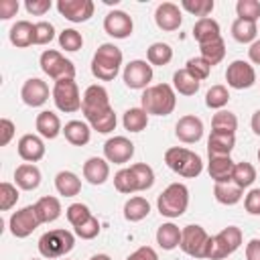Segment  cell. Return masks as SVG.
<instances>
[{"mask_svg": "<svg viewBox=\"0 0 260 260\" xmlns=\"http://www.w3.org/2000/svg\"><path fill=\"white\" fill-rule=\"evenodd\" d=\"M177 106V95L173 85L156 83L148 85L140 95V108L148 116H169Z\"/></svg>", "mask_w": 260, "mask_h": 260, "instance_id": "6da1fadb", "label": "cell"}, {"mask_svg": "<svg viewBox=\"0 0 260 260\" xmlns=\"http://www.w3.org/2000/svg\"><path fill=\"white\" fill-rule=\"evenodd\" d=\"M122 61H124L122 51H120L116 45H112V43H104V45H100L98 51L93 53V59H91V73H93V77H98L100 81H112V79L120 73Z\"/></svg>", "mask_w": 260, "mask_h": 260, "instance_id": "7a4b0ae2", "label": "cell"}, {"mask_svg": "<svg viewBox=\"0 0 260 260\" xmlns=\"http://www.w3.org/2000/svg\"><path fill=\"white\" fill-rule=\"evenodd\" d=\"M165 162H167V167L173 173H177V175H181L185 179H195L203 171L201 156L195 154V152H191V150H187V148H183V146L169 148L165 152Z\"/></svg>", "mask_w": 260, "mask_h": 260, "instance_id": "3957f363", "label": "cell"}, {"mask_svg": "<svg viewBox=\"0 0 260 260\" xmlns=\"http://www.w3.org/2000/svg\"><path fill=\"white\" fill-rule=\"evenodd\" d=\"M242 246V230L236 225L223 228L219 234L209 236L207 248H205V258L209 260H223L230 254H234Z\"/></svg>", "mask_w": 260, "mask_h": 260, "instance_id": "277c9868", "label": "cell"}, {"mask_svg": "<svg viewBox=\"0 0 260 260\" xmlns=\"http://www.w3.org/2000/svg\"><path fill=\"white\" fill-rule=\"evenodd\" d=\"M158 213L165 217H181L189 207V189L183 183H171L156 199Z\"/></svg>", "mask_w": 260, "mask_h": 260, "instance_id": "5b68a950", "label": "cell"}, {"mask_svg": "<svg viewBox=\"0 0 260 260\" xmlns=\"http://www.w3.org/2000/svg\"><path fill=\"white\" fill-rule=\"evenodd\" d=\"M75 246V236L69 230H49L41 236L39 240V252L43 258L55 260V258H63L65 254H69Z\"/></svg>", "mask_w": 260, "mask_h": 260, "instance_id": "8992f818", "label": "cell"}, {"mask_svg": "<svg viewBox=\"0 0 260 260\" xmlns=\"http://www.w3.org/2000/svg\"><path fill=\"white\" fill-rule=\"evenodd\" d=\"M114 108L110 106V95H108V89L100 83H93L89 85L85 91H83V100H81V112L89 122H93L95 118L112 112Z\"/></svg>", "mask_w": 260, "mask_h": 260, "instance_id": "52a82bcc", "label": "cell"}, {"mask_svg": "<svg viewBox=\"0 0 260 260\" xmlns=\"http://www.w3.org/2000/svg\"><path fill=\"white\" fill-rule=\"evenodd\" d=\"M53 102L57 106V110L65 112V114H73L77 110H81V100L83 95H79V87L75 83V79H59L53 85Z\"/></svg>", "mask_w": 260, "mask_h": 260, "instance_id": "ba28073f", "label": "cell"}, {"mask_svg": "<svg viewBox=\"0 0 260 260\" xmlns=\"http://www.w3.org/2000/svg\"><path fill=\"white\" fill-rule=\"evenodd\" d=\"M41 69H43V73H47L55 81H59V79H73L75 77V65H73V61L65 59L55 49L43 51V55H41Z\"/></svg>", "mask_w": 260, "mask_h": 260, "instance_id": "9c48e42d", "label": "cell"}, {"mask_svg": "<svg viewBox=\"0 0 260 260\" xmlns=\"http://www.w3.org/2000/svg\"><path fill=\"white\" fill-rule=\"evenodd\" d=\"M207 242H209L207 232L201 225H197V223L185 225L181 230V244H179V248L187 256H191V258H205Z\"/></svg>", "mask_w": 260, "mask_h": 260, "instance_id": "30bf717a", "label": "cell"}, {"mask_svg": "<svg viewBox=\"0 0 260 260\" xmlns=\"http://www.w3.org/2000/svg\"><path fill=\"white\" fill-rule=\"evenodd\" d=\"M39 225H41V219L37 215L35 205H26V207L14 211L8 219V228L14 238H28Z\"/></svg>", "mask_w": 260, "mask_h": 260, "instance_id": "8fae6325", "label": "cell"}, {"mask_svg": "<svg viewBox=\"0 0 260 260\" xmlns=\"http://www.w3.org/2000/svg\"><path fill=\"white\" fill-rule=\"evenodd\" d=\"M122 77H124L126 87H130V89H146L148 83L152 81V65L148 61L134 59L124 67Z\"/></svg>", "mask_w": 260, "mask_h": 260, "instance_id": "7c38bea8", "label": "cell"}, {"mask_svg": "<svg viewBox=\"0 0 260 260\" xmlns=\"http://www.w3.org/2000/svg\"><path fill=\"white\" fill-rule=\"evenodd\" d=\"M225 81L234 89H248L256 83V71L248 61L236 59L225 69Z\"/></svg>", "mask_w": 260, "mask_h": 260, "instance_id": "4fadbf2b", "label": "cell"}, {"mask_svg": "<svg viewBox=\"0 0 260 260\" xmlns=\"http://www.w3.org/2000/svg\"><path fill=\"white\" fill-rule=\"evenodd\" d=\"M134 156V142L126 136H112L104 144V158L114 165H124Z\"/></svg>", "mask_w": 260, "mask_h": 260, "instance_id": "5bb4252c", "label": "cell"}, {"mask_svg": "<svg viewBox=\"0 0 260 260\" xmlns=\"http://www.w3.org/2000/svg\"><path fill=\"white\" fill-rule=\"evenodd\" d=\"M93 2L91 0H59L57 10L69 22H85L93 16Z\"/></svg>", "mask_w": 260, "mask_h": 260, "instance_id": "9a60e30c", "label": "cell"}, {"mask_svg": "<svg viewBox=\"0 0 260 260\" xmlns=\"http://www.w3.org/2000/svg\"><path fill=\"white\" fill-rule=\"evenodd\" d=\"M134 22L124 10H112L104 18V30L114 39H126L132 35Z\"/></svg>", "mask_w": 260, "mask_h": 260, "instance_id": "2e32d148", "label": "cell"}, {"mask_svg": "<svg viewBox=\"0 0 260 260\" xmlns=\"http://www.w3.org/2000/svg\"><path fill=\"white\" fill-rule=\"evenodd\" d=\"M154 22L160 30H167V32H173L181 26L183 22V14H181V8L173 2H160L154 10Z\"/></svg>", "mask_w": 260, "mask_h": 260, "instance_id": "e0dca14e", "label": "cell"}, {"mask_svg": "<svg viewBox=\"0 0 260 260\" xmlns=\"http://www.w3.org/2000/svg\"><path fill=\"white\" fill-rule=\"evenodd\" d=\"M20 98L26 106L30 108H41L47 100H49V85L39 79V77H30L22 83L20 87Z\"/></svg>", "mask_w": 260, "mask_h": 260, "instance_id": "ac0fdd59", "label": "cell"}, {"mask_svg": "<svg viewBox=\"0 0 260 260\" xmlns=\"http://www.w3.org/2000/svg\"><path fill=\"white\" fill-rule=\"evenodd\" d=\"M175 136L185 142V144H193V142H199L201 136H203V122L201 118L193 116V114H187V116H181L177 126H175Z\"/></svg>", "mask_w": 260, "mask_h": 260, "instance_id": "d6986e66", "label": "cell"}, {"mask_svg": "<svg viewBox=\"0 0 260 260\" xmlns=\"http://www.w3.org/2000/svg\"><path fill=\"white\" fill-rule=\"evenodd\" d=\"M16 146H18V156L22 160H26V162H32L35 165L37 160H41L45 156V142L37 134H24V136H20V140H18Z\"/></svg>", "mask_w": 260, "mask_h": 260, "instance_id": "ffe728a7", "label": "cell"}, {"mask_svg": "<svg viewBox=\"0 0 260 260\" xmlns=\"http://www.w3.org/2000/svg\"><path fill=\"white\" fill-rule=\"evenodd\" d=\"M110 177V165L102 156H91L83 162V179L91 185H104Z\"/></svg>", "mask_w": 260, "mask_h": 260, "instance_id": "44dd1931", "label": "cell"}, {"mask_svg": "<svg viewBox=\"0 0 260 260\" xmlns=\"http://www.w3.org/2000/svg\"><path fill=\"white\" fill-rule=\"evenodd\" d=\"M234 146H236V134L211 130V134L207 138V154L209 156H230Z\"/></svg>", "mask_w": 260, "mask_h": 260, "instance_id": "7402d4cb", "label": "cell"}, {"mask_svg": "<svg viewBox=\"0 0 260 260\" xmlns=\"http://www.w3.org/2000/svg\"><path fill=\"white\" fill-rule=\"evenodd\" d=\"M234 167L236 162L232 160V156H209L207 173L215 183H230L234 175Z\"/></svg>", "mask_w": 260, "mask_h": 260, "instance_id": "603a6c76", "label": "cell"}, {"mask_svg": "<svg viewBox=\"0 0 260 260\" xmlns=\"http://www.w3.org/2000/svg\"><path fill=\"white\" fill-rule=\"evenodd\" d=\"M14 181H16V187L24 191H35L41 185V171L32 162H22L14 171Z\"/></svg>", "mask_w": 260, "mask_h": 260, "instance_id": "cb8c5ba5", "label": "cell"}, {"mask_svg": "<svg viewBox=\"0 0 260 260\" xmlns=\"http://www.w3.org/2000/svg\"><path fill=\"white\" fill-rule=\"evenodd\" d=\"M35 126H37V132H39L43 138H49V140L57 138V136L63 132L59 116H57L55 112H51V110H43V112L37 116Z\"/></svg>", "mask_w": 260, "mask_h": 260, "instance_id": "d4e9b609", "label": "cell"}, {"mask_svg": "<svg viewBox=\"0 0 260 260\" xmlns=\"http://www.w3.org/2000/svg\"><path fill=\"white\" fill-rule=\"evenodd\" d=\"M63 134H65V140L73 146H85L91 138V126L87 122H81V120H69L63 128Z\"/></svg>", "mask_w": 260, "mask_h": 260, "instance_id": "484cf974", "label": "cell"}, {"mask_svg": "<svg viewBox=\"0 0 260 260\" xmlns=\"http://www.w3.org/2000/svg\"><path fill=\"white\" fill-rule=\"evenodd\" d=\"M8 37H10V43L18 49L30 47V45H35V24L28 20H16L12 24Z\"/></svg>", "mask_w": 260, "mask_h": 260, "instance_id": "4316f807", "label": "cell"}, {"mask_svg": "<svg viewBox=\"0 0 260 260\" xmlns=\"http://www.w3.org/2000/svg\"><path fill=\"white\" fill-rule=\"evenodd\" d=\"M193 37H195V41L199 45H207V43H213V41L221 39L217 20H213L209 16L207 18H199L195 22V26H193Z\"/></svg>", "mask_w": 260, "mask_h": 260, "instance_id": "83f0119b", "label": "cell"}, {"mask_svg": "<svg viewBox=\"0 0 260 260\" xmlns=\"http://www.w3.org/2000/svg\"><path fill=\"white\" fill-rule=\"evenodd\" d=\"M55 189L63 197H75L81 191V179L73 171H59L55 177Z\"/></svg>", "mask_w": 260, "mask_h": 260, "instance_id": "f1b7e54d", "label": "cell"}, {"mask_svg": "<svg viewBox=\"0 0 260 260\" xmlns=\"http://www.w3.org/2000/svg\"><path fill=\"white\" fill-rule=\"evenodd\" d=\"M35 209H37V215H39L41 223H51V221H55V219L61 215V203H59V199L53 197V195L41 197V199L35 203Z\"/></svg>", "mask_w": 260, "mask_h": 260, "instance_id": "f546056e", "label": "cell"}, {"mask_svg": "<svg viewBox=\"0 0 260 260\" xmlns=\"http://www.w3.org/2000/svg\"><path fill=\"white\" fill-rule=\"evenodd\" d=\"M201 87V81H197L187 69H179L173 73V89L181 95H195Z\"/></svg>", "mask_w": 260, "mask_h": 260, "instance_id": "4dcf8cb0", "label": "cell"}, {"mask_svg": "<svg viewBox=\"0 0 260 260\" xmlns=\"http://www.w3.org/2000/svg\"><path fill=\"white\" fill-rule=\"evenodd\" d=\"M148 213H150V203L140 195H134L124 203V217L128 221H142Z\"/></svg>", "mask_w": 260, "mask_h": 260, "instance_id": "1f68e13d", "label": "cell"}, {"mask_svg": "<svg viewBox=\"0 0 260 260\" xmlns=\"http://www.w3.org/2000/svg\"><path fill=\"white\" fill-rule=\"evenodd\" d=\"M156 244L162 250H175L181 244V230H179V225H175L171 221L169 223H162L156 230Z\"/></svg>", "mask_w": 260, "mask_h": 260, "instance_id": "d6a6232c", "label": "cell"}, {"mask_svg": "<svg viewBox=\"0 0 260 260\" xmlns=\"http://www.w3.org/2000/svg\"><path fill=\"white\" fill-rule=\"evenodd\" d=\"M211 130L213 132H225V134H236L238 130V118L230 110H217L211 118Z\"/></svg>", "mask_w": 260, "mask_h": 260, "instance_id": "836d02e7", "label": "cell"}, {"mask_svg": "<svg viewBox=\"0 0 260 260\" xmlns=\"http://www.w3.org/2000/svg\"><path fill=\"white\" fill-rule=\"evenodd\" d=\"M242 191L244 189H240L232 181L230 183H215V187H213V195L221 205H236L242 199Z\"/></svg>", "mask_w": 260, "mask_h": 260, "instance_id": "e575fe53", "label": "cell"}, {"mask_svg": "<svg viewBox=\"0 0 260 260\" xmlns=\"http://www.w3.org/2000/svg\"><path fill=\"white\" fill-rule=\"evenodd\" d=\"M256 35H258L256 22H248V20H242V18H236L234 20V24H232V37L238 43H242V45L250 43L252 45L256 41Z\"/></svg>", "mask_w": 260, "mask_h": 260, "instance_id": "d590c367", "label": "cell"}, {"mask_svg": "<svg viewBox=\"0 0 260 260\" xmlns=\"http://www.w3.org/2000/svg\"><path fill=\"white\" fill-rule=\"evenodd\" d=\"M122 124L128 132H142L148 126V114L142 108H130L124 112Z\"/></svg>", "mask_w": 260, "mask_h": 260, "instance_id": "8d00e7d4", "label": "cell"}, {"mask_svg": "<svg viewBox=\"0 0 260 260\" xmlns=\"http://www.w3.org/2000/svg\"><path fill=\"white\" fill-rule=\"evenodd\" d=\"M171 59H173V49H171V45H167V43H152V45L146 49V61H148L150 65L162 67V65H167V63H171Z\"/></svg>", "mask_w": 260, "mask_h": 260, "instance_id": "74e56055", "label": "cell"}, {"mask_svg": "<svg viewBox=\"0 0 260 260\" xmlns=\"http://www.w3.org/2000/svg\"><path fill=\"white\" fill-rule=\"evenodd\" d=\"M254 181H256V169H254V165H250L246 160L244 162H236L234 175H232V183H236L240 189H246Z\"/></svg>", "mask_w": 260, "mask_h": 260, "instance_id": "f35d334b", "label": "cell"}, {"mask_svg": "<svg viewBox=\"0 0 260 260\" xmlns=\"http://www.w3.org/2000/svg\"><path fill=\"white\" fill-rule=\"evenodd\" d=\"M199 51H201V57L213 67V65H217L225 57V43H223V39H217L213 43L199 45Z\"/></svg>", "mask_w": 260, "mask_h": 260, "instance_id": "ab89813d", "label": "cell"}, {"mask_svg": "<svg viewBox=\"0 0 260 260\" xmlns=\"http://www.w3.org/2000/svg\"><path fill=\"white\" fill-rule=\"evenodd\" d=\"M114 187L120 191V193H136L138 191V185H136V177L132 173L130 167L126 169H120L116 175H114Z\"/></svg>", "mask_w": 260, "mask_h": 260, "instance_id": "60d3db41", "label": "cell"}, {"mask_svg": "<svg viewBox=\"0 0 260 260\" xmlns=\"http://www.w3.org/2000/svg\"><path fill=\"white\" fill-rule=\"evenodd\" d=\"M228 102H230V91L225 85H211L205 93V104L211 110H223Z\"/></svg>", "mask_w": 260, "mask_h": 260, "instance_id": "b9f144b4", "label": "cell"}, {"mask_svg": "<svg viewBox=\"0 0 260 260\" xmlns=\"http://www.w3.org/2000/svg\"><path fill=\"white\" fill-rule=\"evenodd\" d=\"M134 177H136V185H138V191H146L154 185V171L152 167H148L146 162H136V165H130Z\"/></svg>", "mask_w": 260, "mask_h": 260, "instance_id": "7bdbcfd3", "label": "cell"}, {"mask_svg": "<svg viewBox=\"0 0 260 260\" xmlns=\"http://www.w3.org/2000/svg\"><path fill=\"white\" fill-rule=\"evenodd\" d=\"M181 6H183V10H187V12L193 14V16L207 18V16L213 12L215 2H213V0H183Z\"/></svg>", "mask_w": 260, "mask_h": 260, "instance_id": "ee69618b", "label": "cell"}, {"mask_svg": "<svg viewBox=\"0 0 260 260\" xmlns=\"http://www.w3.org/2000/svg\"><path fill=\"white\" fill-rule=\"evenodd\" d=\"M236 12H238V18H242V20L258 22V18H260V2L258 0H238L236 2Z\"/></svg>", "mask_w": 260, "mask_h": 260, "instance_id": "f6af8a7d", "label": "cell"}, {"mask_svg": "<svg viewBox=\"0 0 260 260\" xmlns=\"http://www.w3.org/2000/svg\"><path fill=\"white\" fill-rule=\"evenodd\" d=\"M65 215H67V221L73 225V228H79L81 223H85L89 217H91V211L85 203H71L67 209H65Z\"/></svg>", "mask_w": 260, "mask_h": 260, "instance_id": "bcb514c9", "label": "cell"}, {"mask_svg": "<svg viewBox=\"0 0 260 260\" xmlns=\"http://www.w3.org/2000/svg\"><path fill=\"white\" fill-rule=\"evenodd\" d=\"M59 45H61V49L73 53V51H79L83 47V37L75 28H65L59 32Z\"/></svg>", "mask_w": 260, "mask_h": 260, "instance_id": "7dc6e473", "label": "cell"}, {"mask_svg": "<svg viewBox=\"0 0 260 260\" xmlns=\"http://www.w3.org/2000/svg\"><path fill=\"white\" fill-rule=\"evenodd\" d=\"M185 69L197 79V81H203V79H207L209 77V71H211V65L199 55V57H191L189 61H187V65H185Z\"/></svg>", "mask_w": 260, "mask_h": 260, "instance_id": "c3c4849f", "label": "cell"}, {"mask_svg": "<svg viewBox=\"0 0 260 260\" xmlns=\"http://www.w3.org/2000/svg\"><path fill=\"white\" fill-rule=\"evenodd\" d=\"M18 189L12 185V183H0V209L2 211H8V209H12L14 205H16V201H18Z\"/></svg>", "mask_w": 260, "mask_h": 260, "instance_id": "681fc988", "label": "cell"}, {"mask_svg": "<svg viewBox=\"0 0 260 260\" xmlns=\"http://www.w3.org/2000/svg\"><path fill=\"white\" fill-rule=\"evenodd\" d=\"M55 39V26L47 20L35 22V45H49Z\"/></svg>", "mask_w": 260, "mask_h": 260, "instance_id": "f907efd6", "label": "cell"}, {"mask_svg": "<svg viewBox=\"0 0 260 260\" xmlns=\"http://www.w3.org/2000/svg\"><path fill=\"white\" fill-rule=\"evenodd\" d=\"M116 122H118V118H116V112L112 110V112L95 118L93 122H89V126H91V130H95L100 134H108V132H112L116 128Z\"/></svg>", "mask_w": 260, "mask_h": 260, "instance_id": "816d5d0a", "label": "cell"}, {"mask_svg": "<svg viewBox=\"0 0 260 260\" xmlns=\"http://www.w3.org/2000/svg\"><path fill=\"white\" fill-rule=\"evenodd\" d=\"M75 230V236L77 238H81V240H93L98 234H100V221H98V217H89L85 223H81L79 228H73Z\"/></svg>", "mask_w": 260, "mask_h": 260, "instance_id": "f5cc1de1", "label": "cell"}, {"mask_svg": "<svg viewBox=\"0 0 260 260\" xmlns=\"http://www.w3.org/2000/svg\"><path fill=\"white\" fill-rule=\"evenodd\" d=\"M51 6H53L51 0H26V2H24L26 12L32 14V16H43L45 12L51 10Z\"/></svg>", "mask_w": 260, "mask_h": 260, "instance_id": "db71d44e", "label": "cell"}, {"mask_svg": "<svg viewBox=\"0 0 260 260\" xmlns=\"http://www.w3.org/2000/svg\"><path fill=\"white\" fill-rule=\"evenodd\" d=\"M244 207L250 215H260V189H250L244 197Z\"/></svg>", "mask_w": 260, "mask_h": 260, "instance_id": "11a10c76", "label": "cell"}, {"mask_svg": "<svg viewBox=\"0 0 260 260\" xmlns=\"http://www.w3.org/2000/svg\"><path fill=\"white\" fill-rule=\"evenodd\" d=\"M14 122L12 120H8V118H2L0 120V146H6L10 140H12V136H14Z\"/></svg>", "mask_w": 260, "mask_h": 260, "instance_id": "9f6ffc18", "label": "cell"}, {"mask_svg": "<svg viewBox=\"0 0 260 260\" xmlns=\"http://www.w3.org/2000/svg\"><path fill=\"white\" fill-rule=\"evenodd\" d=\"M18 2L16 0H0V18L2 20H8L12 18L16 12H18Z\"/></svg>", "mask_w": 260, "mask_h": 260, "instance_id": "6f0895ef", "label": "cell"}, {"mask_svg": "<svg viewBox=\"0 0 260 260\" xmlns=\"http://www.w3.org/2000/svg\"><path fill=\"white\" fill-rule=\"evenodd\" d=\"M126 260H158L156 252L150 246H140L138 250H134Z\"/></svg>", "mask_w": 260, "mask_h": 260, "instance_id": "680465c9", "label": "cell"}, {"mask_svg": "<svg viewBox=\"0 0 260 260\" xmlns=\"http://www.w3.org/2000/svg\"><path fill=\"white\" fill-rule=\"evenodd\" d=\"M246 260H260V240L254 238L246 244Z\"/></svg>", "mask_w": 260, "mask_h": 260, "instance_id": "91938a15", "label": "cell"}, {"mask_svg": "<svg viewBox=\"0 0 260 260\" xmlns=\"http://www.w3.org/2000/svg\"><path fill=\"white\" fill-rule=\"evenodd\" d=\"M248 57H250V61H252L254 65H260V39H256V41L250 45Z\"/></svg>", "mask_w": 260, "mask_h": 260, "instance_id": "94428289", "label": "cell"}, {"mask_svg": "<svg viewBox=\"0 0 260 260\" xmlns=\"http://www.w3.org/2000/svg\"><path fill=\"white\" fill-rule=\"evenodd\" d=\"M250 126H252V130H254V134H258V136H260V110H256V112L252 114Z\"/></svg>", "mask_w": 260, "mask_h": 260, "instance_id": "6125c7cd", "label": "cell"}, {"mask_svg": "<svg viewBox=\"0 0 260 260\" xmlns=\"http://www.w3.org/2000/svg\"><path fill=\"white\" fill-rule=\"evenodd\" d=\"M89 260H112L108 254H95V256H91Z\"/></svg>", "mask_w": 260, "mask_h": 260, "instance_id": "be15d7a7", "label": "cell"}, {"mask_svg": "<svg viewBox=\"0 0 260 260\" xmlns=\"http://www.w3.org/2000/svg\"><path fill=\"white\" fill-rule=\"evenodd\" d=\"M258 162H260V148H258Z\"/></svg>", "mask_w": 260, "mask_h": 260, "instance_id": "e7e4bbea", "label": "cell"}, {"mask_svg": "<svg viewBox=\"0 0 260 260\" xmlns=\"http://www.w3.org/2000/svg\"><path fill=\"white\" fill-rule=\"evenodd\" d=\"M32 260H39V258H32Z\"/></svg>", "mask_w": 260, "mask_h": 260, "instance_id": "03108f58", "label": "cell"}]
</instances>
